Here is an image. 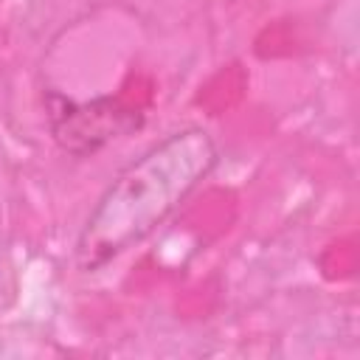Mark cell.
<instances>
[{
  "instance_id": "obj_2",
  "label": "cell",
  "mask_w": 360,
  "mask_h": 360,
  "mask_svg": "<svg viewBox=\"0 0 360 360\" xmlns=\"http://www.w3.org/2000/svg\"><path fill=\"white\" fill-rule=\"evenodd\" d=\"M45 118L53 143L73 158H90L143 127V112L118 96L73 101L56 90L45 96Z\"/></svg>"
},
{
  "instance_id": "obj_1",
  "label": "cell",
  "mask_w": 360,
  "mask_h": 360,
  "mask_svg": "<svg viewBox=\"0 0 360 360\" xmlns=\"http://www.w3.org/2000/svg\"><path fill=\"white\" fill-rule=\"evenodd\" d=\"M219 146L202 127H183L127 163L104 188L76 239V267L96 273L149 239L214 172Z\"/></svg>"
}]
</instances>
